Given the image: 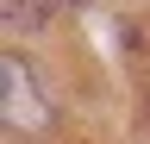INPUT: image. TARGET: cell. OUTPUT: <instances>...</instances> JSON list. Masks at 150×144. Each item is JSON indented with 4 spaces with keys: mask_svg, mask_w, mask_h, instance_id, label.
Returning a JSON list of instances; mask_svg holds the SVG:
<instances>
[{
    "mask_svg": "<svg viewBox=\"0 0 150 144\" xmlns=\"http://www.w3.org/2000/svg\"><path fill=\"white\" fill-rule=\"evenodd\" d=\"M0 106H6V125H19V132H38V125L56 119L44 82L25 57H0Z\"/></svg>",
    "mask_w": 150,
    "mask_h": 144,
    "instance_id": "cell-1",
    "label": "cell"
},
{
    "mask_svg": "<svg viewBox=\"0 0 150 144\" xmlns=\"http://www.w3.org/2000/svg\"><path fill=\"white\" fill-rule=\"evenodd\" d=\"M6 19L19 25V31H38L50 19V0H6Z\"/></svg>",
    "mask_w": 150,
    "mask_h": 144,
    "instance_id": "cell-2",
    "label": "cell"
}]
</instances>
